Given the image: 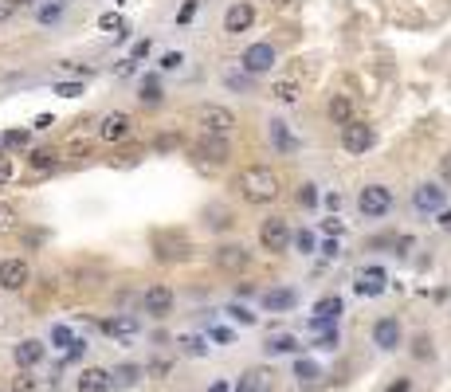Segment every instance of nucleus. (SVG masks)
<instances>
[{
	"label": "nucleus",
	"mask_w": 451,
	"mask_h": 392,
	"mask_svg": "<svg viewBox=\"0 0 451 392\" xmlns=\"http://www.w3.org/2000/svg\"><path fill=\"white\" fill-rule=\"evenodd\" d=\"M334 345H338V326H334V330H326L318 337V342H314V349H334Z\"/></svg>",
	"instance_id": "58836bf2"
},
{
	"label": "nucleus",
	"mask_w": 451,
	"mask_h": 392,
	"mask_svg": "<svg viewBox=\"0 0 451 392\" xmlns=\"http://www.w3.org/2000/svg\"><path fill=\"white\" fill-rule=\"evenodd\" d=\"M4 146H8V149H24V146H28V130H8V134H4Z\"/></svg>",
	"instance_id": "473e14b6"
},
{
	"label": "nucleus",
	"mask_w": 451,
	"mask_h": 392,
	"mask_svg": "<svg viewBox=\"0 0 451 392\" xmlns=\"http://www.w3.org/2000/svg\"><path fill=\"white\" fill-rule=\"evenodd\" d=\"M150 372H153V377H165V372H169V361H153Z\"/></svg>",
	"instance_id": "3c124183"
},
{
	"label": "nucleus",
	"mask_w": 451,
	"mask_h": 392,
	"mask_svg": "<svg viewBox=\"0 0 451 392\" xmlns=\"http://www.w3.org/2000/svg\"><path fill=\"white\" fill-rule=\"evenodd\" d=\"M79 392H110V372L106 369H83Z\"/></svg>",
	"instance_id": "f3484780"
},
{
	"label": "nucleus",
	"mask_w": 451,
	"mask_h": 392,
	"mask_svg": "<svg viewBox=\"0 0 451 392\" xmlns=\"http://www.w3.org/2000/svg\"><path fill=\"white\" fill-rule=\"evenodd\" d=\"M259 244L267 247V251H287V244H291V227H287V220H279V216L263 220L259 224Z\"/></svg>",
	"instance_id": "39448f33"
},
{
	"label": "nucleus",
	"mask_w": 451,
	"mask_h": 392,
	"mask_svg": "<svg viewBox=\"0 0 451 392\" xmlns=\"http://www.w3.org/2000/svg\"><path fill=\"white\" fill-rule=\"evenodd\" d=\"M440 224H443V227H451V208H443V212H440Z\"/></svg>",
	"instance_id": "5fc2aeb1"
},
{
	"label": "nucleus",
	"mask_w": 451,
	"mask_h": 392,
	"mask_svg": "<svg viewBox=\"0 0 451 392\" xmlns=\"http://www.w3.org/2000/svg\"><path fill=\"white\" fill-rule=\"evenodd\" d=\"M192 12H196V0H189V4H185V8H180V24H189V20H192Z\"/></svg>",
	"instance_id": "09e8293b"
},
{
	"label": "nucleus",
	"mask_w": 451,
	"mask_h": 392,
	"mask_svg": "<svg viewBox=\"0 0 451 392\" xmlns=\"http://www.w3.org/2000/svg\"><path fill=\"white\" fill-rule=\"evenodd\" d=\"M43 361V342H36V337H28V342L16 345V365L20 369H31V365Z\"/></svg>",
	"instance_id": "a211bd4d"
},
{
	"label": "nucleus",
	"mask_w": 451,
	"mask_h": 392,
	"mask_svg": "<svg viewBox=\"0 0 451 392\" xmlns=\"http://www.w3.org/2000/svg\"><path fill=\"white\" fill-rule=\"evenodd\" d=\"M161 67H165V71H177V67H180V51H169V55L161 59Z\"/></svg>",
	"instance_id": "a18cd8bd"
},
{
	"label": "nucleus",
	"mask_w": 451,
	"mask_h": 392,
	"mask_svg": "<svg viewBox=\"0 0 451 392\" xmlns=\"http://www.w3.org/2000/svg\"><path fill=\"white\" fill-rule=\"evenodd\" d=\"M341 146L350 149V153H365V149L377 146V130L365 126V122H357L353 118L350 126H341Z\"/></svg>",
	"instance_id": "7ed1b4c3"
},
{
	"label": "nucleus",
	"mask_w": 451,
	"mask_h": 392,
	"mask_svg": "<svg viewBox=\"0 0 451 392\" xmlns=\"http://www.w3.org/2000/svg\"><path fill=\"white\" fill-rule=\"evenodd\" d=\"M243 67H248V75L271 71L275 67V48H271V43H251V48L243 51Z\"/></svg>",
	"instance_id": "9d476101"
},
{
	"label": "nucleus",
	"mask_w": 451,
	"mask_h": 392,
	"mask_svg": "<svg viewBox=\"0 0 451 392\" xmlns=\"http://www.w3.org/2000/svg\"><path fill=\"white\" fill-rule=\"evenodd\" d=\"M130 114H122V110H114V114H106L102 118V126H99V134H102V141H122V137L130 134Z\"/></svg>",
	"instance_id": "ddd939ff"
},
{
	"label": "nucleus",
	"mask_w": 451,
	"mask_h": 392,
	"mask_svg": "<svg viewBox=\"0 0 451 392\" xmlns=\"http://www.w3.org/2000/svg\"><path fill=\"white\" fill-rule=\"evenodd\" d=\"M373 342L381 345V349H396L401 345V322L396 318H381V322L373 326Z\"/></svg>",
	"instance_id": "2eb2a0df"
},
{
	"label": "nucleus",
	"mask_w": 451,
	"mask_h": 392,
	"mask_svg": "<svg viewBox=\"0 0 451 392\" xmlns=\"http://www.w3.org/2000/svg\"><path fill=\"white\" fill-rule=\"evenodd\" d=\"M208 392H228V384H224V381H216V384H212Z\"/></svg>",
	"instance_id": "6e6d98bb"
},
{
	"label": "nucleus",
	"mask_w": 451,
	"mask_h": 392,
	"mask_svg": "<svg viewBox=\"0 0 451 392\" xmlns=\"http://www.w3.org/2000/svg\"><path fill=\"white\" fill-rule=\"evenodd\" d=\"M138 377H141L138 365H122V369L110 372V388H130V384H138Z\"/></svg>",
	"instance_id": "393cba45"
},
{
	"label": "nucleus",
	"mask_w": 451,
	"mask_h": 392,
	"mask_svg": "<svg viewBox=\"0 0 451 392\" xmlns=\"http://www.w3.org/2000/svg\"><path fill=\"white\" fill-rule=\"evenodd\" d=\"M291 244L299 247L302 255H310V251H314V235H310V232H299V235H291Z\"/></svg>",
	"instance_id": "c9c22d12"
},
{
	"label": "nucleus",
	"mask_w": 451,
	"mask_h": 392,
	"mask_svg": "<svg viewBox=\"0 0 451 392\" xmlns=\"http://www.w3.org/2000/svg\"><path fill=\"white\" fill-rule=\"evenodd\" d=\"M271 94L279 98V102H287V106H294V102L302 98V87L294 83V78H279V83L271 87Z\"/></svg>",
	"instance_id": "4be33fe9"
},
{
	"label": "nucleus",
	"mask_w": 451,
	"mask_h": 392,
	"mask_svg": "<svg viewBox=\"0 0 451 392\" xmlns=\"http://www.w3.org/2000/svg\"><path fill=\"white\" fill-rule=\"evenodd\" d=\"M326 110H330V122H338V126H350L353 122V102L345 94H334Z\"/></svg>",
	"instance_id": "aec40b11"
},
{
	"label": "nucleus",
	"mask_w": 451,
	"mask_h": 392,
	"mask_svg": "<svg viewBox=\"0 0 451 392\" xmlns=\"http://www.w3.org/2000/svg\"><path fill=\"white\" fill-rule=\"evenodd\" d=\"M294 377H299L302 384H318L322 369H318L314 361H302V357H299V361H294Z\"/></svg>",
	"instance_id": "cd10ccee"
},
{
	"label": "nucleus",
	"mask_w": 451,
	"mask_h": 392,
	"mask_svg": "<svg viewBox=\"0 0 451 392\" xmlns=\"http://www.w3.org/2000/svg\"><path fill=\"white\" fill-rule=\"evenodd\" d=\"M141 102H150V106H157V102H161V87H157V78H145V83H141Z\"/></svg>",
	"instance_id": "c756f323"
},
{
	"label": "nucleus",
	"mask_w": 451,
	"mask_h": 392,
	"mask_svg": "<svg viewBox=\"0 0 451 392\" xmlns=\"http://www.w3.org/2000/svg\"><path fill=\"white\" fill-rule=\"evenodd\" d=\"M180 345H185V353H189V357H204V353H208V342H204V337H196V333L180 337Z\"/></svg>",
	"instance_id": "c85d7f7f"
},
{
	"label": "nucleus",
	"mask_w": 451,
	"mask_h": 392,
	"mask_svg": "<svg viewBox=\"0 0 451 392\" xmlns=\"http://www.w3.org/2000/svg\"><path fill=\"white\" fill-rule=\"evenodd\" d=\"M357 208H361L365 216H385V212L392 208V192H389L385 185H365V188L357 192Z\"/></svg>",
	"instance_id": "20e7f679"
},
{
	"label": "nucleus",
	"mask_w": 451,
	"mask_h": 392,
	"mask_svg": "<svg viewBox=\"0 0 451 392\" xmlns=\"http://www.w3.org/2000/svg\"><path fill=\"white\" fill-rule=\"evenodd\" d=\"M294 302H299V294H294V290H267V294H263V306H267L271 314L291 310Z\"/></svg>",
	"instance_id": "412c9836"
},
{
	"label": "nucleus",
	"mask_w": 451,
	"mask_h": 392,
	"mask_svg": "<svg viewBox=\"0 0 451 392\" xmlns=\"http://www.w3.org/2000/svg\"><path fill=\"white\" fill-rule=\"evenodd\" d=\"M8 181H12V161L0 157V185H8Z\"/></svg>",
	"instance_id": "49530a36"
},
{
	"label": "nucleus",
	"mask_w": 451,
	"mask_h": 392,
	"mask_svg": "<svg viewBox=\"0 0 451 392\" xmlns=\"http://www.w3.org/2000/svg\"><path fill=\"white\" fill-rule=\"evenodd\" d=\"M196 126H201L204 134H212V137H228L231 130H236V114H231L228 106H216V102H208V106L196 110Z\"/></svg>",
	"instance_id": "f03ea898"
},
{
	"label": "nucleus",
	"mask_w": 451,
	"mask_h": 392,
	"mask_svg": "<svg viewBox=\"0 0 451 392\" xmlns=\"http://www.w3.org/2000/svg\"><path fill=\"white\" fill-rule=\"evenodd\" d=\"M141 55H150V39H138V43H134V51H130V63H134V59H141Z\"/></svg>",
	"instance_id": "c03bdc74"
},
{
	"label": "nucleus",
	"mask_w": 451,
	"mask_h": 392,
	"mask_svg": "<svg viewBox=\"0 0 451 392\" xmlns=\"http://www.w3.org/2000/svg\"><path fill=\"white\" fill-rule=\"evenodd\" d=\"M299 204H302V208H314V204H318V192H314V185H302V188H299Z\"/></svg>",
	"instance_id": "e433bc0d"
},
{
	"label": "nucleus",
	"mask_w": 451,
	"mask_h": 392,
	"mask_svg": "<svg viewBox=\"0 0 451 392\" xmlns=\"http://www.w3.org/2000/svg\"><path fill=\"white\" fill-rule=\"evenodd\" d=\"M338 314H341L338 294H326V298H318V306H314V318H322V322H338Z\"/></svg>",
	"instance_id": "5701e85b"
},
{
	"label": "nucleus",
	"mask_w": 451,
	"mask_h": 392,
	"mask_svg": "<svg viewBox=\"0 0 451 392\" xmlns=\"http://www.w3.org/2000/svg\"><path fill=\"white\" fill-rule=\"evenodd\" d=\"M16 8H20V4H16V0H8V4H0V24H4V20H8V16H12V12H16Z\"/></svg>",
	"instance_id": "8fccbe9b"
},
{
	"label": "nucleus",
	"mask_w": 451,
	"mask_h": 392,
	"mask_svg": "<svg viewBox=\"0 0 451 392\" xmlns=\"http://www.w3.org/2000/svg\"><path fill=\"white\" fill-rule=\"evenodd\" d=\"M28 161H31V169H55V153L51 149H36Z\"/></svg>",
	"instance_id": "7c9ffc66"
},
{
	"label": "nucleus",
	"mask_w": 451,
	"mask_h": 392,
	"mask_svg": "<svg viewBox=\"0 0 451 392\" xmlns=\"http://www.w3.org/2000/svg\"><path fill=\"white\" fill-rule=\"evenodd\" d=\"M251 20H255V8H251V4H231V8L224 12V31L240 36V31L251 28Z\"/></svg>",
	"instance_id": "4468645a"
},
{
	"label": "nucleus",
	"mask_w": 451,
	"mask_h": 392,
	"mask_svg": "<svg viewBox=\"0 0 451 392\" xmlns=\"http://www.w3.org/2000/svg\"><path fill=\"white\" fill-rule=\"evenodd\" d=\"M385 392H408V381H392Z\"/></svg>",
	"instance_id": "864d4df0"
},
{
	"label": "nucleus",
	"mask_w": 451,
	"mask_h": 392,
	"mask_svg": "<svg viewBox=\"0 0 451 392\" xmlns=\"http://www.w3.org/2000/svg\"><path fill=\"white\" fill-rule=\"evenodd\" d=\"M412 204H416V212H443V204H448V188L424 181V185L412 192Z\"/></svg>",
	"instance_id": "0eeeda50"
},
{
	"label": "nucleus",
	"mask_w": 451,
	"mask_h": 392,
	"mask_svg": "<svg viewBox=\"0 0 451 392\" xmlns=\"http://www.w3.org/2000/svg\"><path fill=\"white\" fill-rule=\"evenodd\" d=\"M228 87H231V90H248L251 78H248V75H228Z\"/></svg>",
	"instance_id": "a19ab883"
},
{
	"label": "nucleus",
	"mask_w": 451,
	"mask_h": 392,
	"mask_svg": "<svg viewBox=\"0 0 451 392\" xmlns=\"http://www.w3.org/2000/svg\"><path fill=\"white\" fill-rule=\"evenodd\" d=\"M51 342L59 345V349H71V345H75V333H71L67 326H55V330H51Z\"/></svg>",
	"instance_id": "2f4dec72"
},
{
	"label": "nucleus",
	"mask_w": 451,
	"mask_h": 392,
	"mask_svg": "<svg viewBox=\"0 0 451 392\" xmlns=\"http://www.w3.org/2000/svg\"><path fill=\"white\" fill-rule=\"evenodd\" d=\"M55 94L75 98V94H83V83H55Z\"/></svg>",
	"instance_id": "ea45409f"
},
{
	"label": "nucleus",
	"mask_w": 451,
	"mask_h": 392,
	"mask_svg": "<svg viewBox=\"0 0 451 392\" xmlns=\"http://www.w3.org/2000/svg\"><path fill=\"white\" fill-rule=\"evenodd\" d=\"M302 345H299V337H291V333H275L267 342V353H299Z\"/></svg>",
	"instance_id": "bb28decb"
},
{
	"label": "nucleus",
	"mask_w": 451,
	"mask_h": 392,
	"mask_svg": "<svg viewBox=\"0 0 451 392\" xmlns=\"http://www.w3.org/2000/svg\"><path fill=\"white\" fill-rule=\"evenodd\" d=\"M51 122H55V118H51V114H40V118H36V130H48Z\"/></svg>",
	"instance_id": "603ef678"
},
{
	"label": "nucleus",
	"mask_w": 451,
	"mask_h": 392,
	"mask_svg": "<svg viewBox=\"0 0 451 392\" xmlns=\"http://www.w3.org/2000/svg\"><path fill=\"white\" fill-rule=\"evenodd\" d=\"M169 310H173V290L165 283L150 286V290H145V314H150V318H165Z\"/></svg>",
	"instance_id": "9b49d317"
},
{
	"label": "nucleus",
	"mask_w": 451,
	"mask_h": 392,
	"mask_svg": "<svg viewBox=\"0 0 451 392\" xmlns=\"http://www.w3.org/2000/svg\"><path fill=\"white\" fill-rule=\"evenodd\" d=\"M236 188H240V196L248 204H271L279 196V176L271 173L267 165H248L236 176Z\"/></svg>",
	"instance_id": "f257e3e1"
},
{
	"label": "nucleus",
	"mask_w": 451,
	"mask_h": 392,
	"mask_svg": "<svg viewBox=\"0 0 451 392\" xmlns=\"http://www.w3.org/2000/svg\"><path fill=\"white\" fill-rule=\"evenodd\" d=\"M99 28H102V31H122V16H118V12H102V16H99Z\"/></svg>",
	"instance_id": "72a5a7b5"
},
{
	"label": "nucleus",
	"mask_w": 451,
	"mask_h": 392,
	"mask_svg": "<svg viewBox=\"0 0 451 392\" xmlns=\"http://www.w3.org/2000/svg\"><path fill=\"white\" fill-rule=\"evenodd\" d=\"M102 333H110V337H122V342H130L134 333H138V322H134V318H106V322H102Z\"/></svg>",
	"instance_id": "6ab92c4d"
},
{
	"label": "nucleus",
	"mask_w": 451,
	"mask_h": 392,
	"mask_svg": "<svg viewBox=\"0 0 451 392\" xmlns=\"http://www.w3.org/2000/svg\"><path fill=\"white\" fill-rule=\"evenodd\" d=\"M24 283H28V263L24 259H4L0 263V286L4 290H20Z\"/></svg>",
	"instance_id": "f8f14e48"
},
{
	"label": "nucleus",
	"mask_w": 451,
	"mask_h": 392,
	"mask_svg": "<svg viewBox=\"0 0 451 392\" xmlns=\"http://www.w3.org/2000/svg\"><path fill=\"white\" fill-rule=\"evenodd\" d=\"M228 314L236 318V322H243V326H251V322H255V314H251L248 306H240V302H231V306H228Z\"/></svg>",
	"instance_id": "f704fd0d"
},
{
	"label": "nucleus",
	"mask_w": 451,
	"mask_h": 392,
	"mask_svg": "<svg viewBox=\"0 0 451 392\" xmlns=\"http://www.w3.org/2000/svg\"><path fill=\"white\" fill-rule=\"evenodd\" d=\"M31 388H36V381H31V372L24 369L20 377H16V381H12V392H31Z\"/></svg>",
	"instance_id": "4c0bfd02"
},
{
	"label": "nucleus",
	"mask_w": 451,
	"mask_h": 392,
	"mask_svg": "<svg viewBox=\"0 0 451 392\" xmlns=\"http://www.w3.org/2000/svg\"><path fill=\"white\" fill-rule=\"evenodd\" d=\"M267 130H271V146L279 149V153H294L299 149V137L287 130V122H279V118H271L267 122Z\"/></svg>",
	"instance_id": "dca6fc26"
},
{
	"label": "nucleus",
	"mask_w": 451,
	"mask_h": 392,
	"mask_svg": "<svg viewBox=\"0 0 451 392\" xmlns=\"http://www.w3.org/2000/svg\"><path fill=\"white\" fill-rule=\"evenodd\" d=\"M440 176H443V185H451V153L440 157Z\"/></svg>",
	"instance_id": "37998d69"
},
{
	"label": "nucleus",
	"mask_w": 451,
	"mask_h": 392,
	"mask_svg": "<svg viewBox=\"0 0 451 392\" xmlns=\"http://www.w3.org/2000/svg\"><path fill=\"white\" fill-rule=\"evenodd\" d=\"M412 353H416V357H431V342L424 337V333L416 337V349H412Z\"/></svg>",
	"instance_id": "79ce46f5"
},
{
	"label": "nucleus",
	"mask_w": 451,
	"mask_h": 392,
	"mask_svg": "<svg viewBox=\"0 0 451 392\" xmlns=\"http://www.w3.org/2000/svg\"><path fill=\"white\" fill-rule=\"evenodd\" d=\"M185 255H189V244H185V239L173 244V239L157 235V259H185Z\"/></svg>",
	"instance_id": "b1692460"
},
{
	"label": "nucleus",
	"mask_w": 451,
	"mask_h": 392,
	"mask_svg": "<svg viewBox=\"0 0 451 392\" xmlns=\"http://www.w3.org/2000/svg\"><path fill=\"white\" fill-rule=\"evenodd\" d=\"M385 286H389V274H385V267H365V271H357V283H353V290H357L361 298H377V294H385Z\"/></svg>",
	"instance_id": "6e6552de"
},
{
	"label": "nucleus",
	"mask_w": 451,
	"mask_h": 392,
	"mask_svg": "<svg viewBox=\"0 0 451 392\" xmlns=\"http://www.w3.org/2000/svg\"><path fill=\"white\" fill-rule=\"evenodd\" d=\"M248 263H251V255L243 251V244H224V247H216V267H220V271L240 274Z\"/></svg>",
	"instance_id": "1a4fd4ad"
},
{
	"label": "nucleus",
	"mask_w": 451,
	"mask_h": 392,
	"mask_svg": "<svg viewBox=\"0 0 451 392\" xmlns=\"http://www.w3.org/2000/svg\"><path fill=\"white\" fill-rule=\"evenodd\" d=\"M263 384H267V372H263V369H248L240 377V388H236V392H263Z\"/></svg>",
	"instance_id": "a878e982"
},
{
	"label": "nucleus",
	"mask_w": 451,
	"mask_h": 392,
	"mask_svg": "<svg viewBox=\"0 0 451 392\" xmlns=\"http://www.w3.org/2000/svg\"><path fill=\"white\" fill-rule=\"evenodd\" d=\"M192 153L201 157V161H208V165H224L231 157V146H228V137H212V134H204L196 146H192Z\"/></svg>",
	"instance_id": "423d86ee"
},
{
	"label": "nucleus",
	"mask_w": 451,
	"mask_h": 392,
	"mask_svg": "<svg viewBox=\"0 0 451 392\" xmlns=\"http://www.w3.org/2000/svg\"><path fill=\"white\" fill-rule=\"evenodd\" d=\"M16 224V212H12V208H4L0 204V227H12Z\"/></svg>",
	"instance_id": "de8ad7c7"
}]
</instances>
